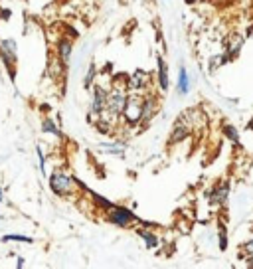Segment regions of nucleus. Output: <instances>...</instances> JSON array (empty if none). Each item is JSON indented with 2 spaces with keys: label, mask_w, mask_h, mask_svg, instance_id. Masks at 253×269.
<instances>
[{
  "label": "nucleus",
  "mask_w": 253,
  "mask_h": 269,
  "mask_svg": "<svg viewBox=\"0 0 253 269\" xmlns=\"http://www.w3.org/2000/svg\"><path fill=\"white\" fill-rule=\"evenodd\" d=\"M143 103H145V95L141 93H129V101L125 105V111H123V119H125L126 125H139L143 123Z\"/></svg>",
  "instance_id": "nucleus-1"
},
{
  "label": "nucleus",
  "mask_w": 253,
  "mask_h": 269,
  "mask_svg": "<svg viewBox=\"0 0 253 269\" xmlns=\"http://www.w3.org/2000/svg\"><path fill=\"white\" fill-rule=\"evenodd\" d=\"M129 101V89L126 87H119V85H113L111 91H109V97H107V111L113 115V117H121L123 111H125V105Z\"/></svg>",
  "instance_id": "nucleus-2"
},
{
  "label": "nucleus",
  "mask_w": 253,
  "mask_h": 269,
  "mask_svg": "<svg viewBox=\"0 0 253 269\" xmlns=\"http://www.w3.org/2000/svg\"><path fill=\"white\" fill-rule=\"evenodd\" d=\"M229 194H231V180L229 178H221L218 180L212 188H210V192H208V202H210V206H214V208H223L227 200H229Z\"/></svg>",
  "instance_id": "nucleus-3"
},
{
  "label": "nucleus",
  "mask_w": 253,
  "mask_h": 269,
  "mask_svg": "<svg viewBox=\"0 0 253 269\" xmlns=\"http://www.w3.org/2000/svg\"><path fill=\"white\" fill-rule=\"evenodd\" d=\"M107 220H109L111 224L119 226V228H129L131 224L141 222V218H139L135 212H131L129 208H123V206H111V208L107 210Z\"/></svg>",
  "instance_id": "nucleus-4"
},
{
  "label": "nucleus",
  "mask_w": 253,
  "mask_h": 269,
  "mask_svg": "<svg viewBox=\"0 0 253 269\" xmlns=\"http://www.w3.org/2000/svg\"><path fill=\"white\" fill-rule=\"evenodd\" d=\"M73 184H75V178L67 176L63 170H54L50 174V188L58 196H69L73 190Z\"/></svg>",
  "instance_id": "nucleus-5"
},
{
  "label": "nucleus",
  "mask_w": 253,
  "mask_h": 269,
  "mask_svg": "<svg viewBox=\"0 0 253 269\" xmlns=\"http://www.w3.org/2000/svg\"><path fill=\"white\" fill-rule=\"evenodd\" d=\"M245 36H241V34H227L225 38H223V56H225V60H227V64L229 62H233L235 58H239V54H241V48H243V44H245Z\"/></svg>",
  "instance_id": "nucleus-6"
},
{
  "label": "nucleus",
  "mask_w": 253,
  "mask_h": 269,
  "mask_svg": "<svg viewBox=\"0 0 253 269\" xmlns=\"http://www.w3.org/2000/svg\"><path fill=\"white\" fill-rule=\"evenodd\" d=\"M149 85H151V75L145 69H137L129 77V91L133 93H143V89H147Z\"/></svg>",
  "instance_id": "nucleus-7"
},
{
  "label": "nucleus",
  "mask_w": 253,
  "mask_h": 269,
  "mask_svg": "<svg viewBox=\"0 0 253 269\" xmlns=\"http://www.w3.org/2000/svg\"><path fill=\"white\" fill-rule=\"evenodd\" d=\"M192 133V125H190L188 121H184L182 117L174 123V127H172V133H170V145H178V143H182V141H186Z\"/></svg>",
  "instance_id": "nucleus-8"
},
{
  "label": "nucleus",
  "mask_w": 253,
  "mask_h": 269,
  "mask_svg": "<svg viewBox=\"0 0 253 269\" xmlns=\"http://www.w3.org/2000/svg\"><path fill=\"white\" fill-rule=\"evenodd\" d=\"M93 95H91V113L99 115L101 111H105L107 107V97H109V91L103 87V85H95L91 87Z\"/></svg>",
  "instance_id": "nucleus-9"
},
{
  "label": "nucleus",
  "mask_w": 253,
  "mask_h": 269,
  "mask_svg": "<svg viewBox=\"0 0 253 269\" xmlns=\"http://www.w3.org/2000/svg\"><path fill=\"white\" fill-rule=\"evenodd\" d=\"M221 134H223V139L233 147V149H241V133L237 131V127L235 125H231V123H223L221 125Z\"/></svg>",
  "instance_id": "nucleus-10"
},
{
  "label": "nucleus",
  "mask_w": 253,
  "mask_h": 269,
  "mask_svg": "<svg viewBox=\"0 0 253 269\" xmlns=\"http://www.w3.org/2000/svg\"><path fill=\"white\" fill-rule=\"evenodd\" d=\"M157 75H158V87H160V91L166 93L168 87H170V77H168V66H166V62H164L162 56H157Z\"/></svg>",
  "instance_id": "nucleus-11"
},
{
  "label": "nucleus",
  "mask_w": 253,
  "mask_h": 269,
  "mask_svg": "<svg viewBox=\"0 0 253 269\" xmlns=\"http://www.w3.org/2000/svg\"><path fill=\"white\" fill-rule=\"evenodd\" d=\"M158 111V101L155 95H145V103H143V123L147 125Z\"/></svg>",
  "instance_id": "nucleus-12"
},
{
  "label": "nucleus",
  "mask_w": 253,
  "mask_h": 269,
  "mask_svg": "<svg viewBox=\"0 0 253 269\" xmlns=\"http://www.w3.org/2000/svg\"><path fill=\"white\" fill-rule=\"evenodd\" d=\"M71 52H73V44H71L69 38L63 36L62 40L58 42V48H56V54H58V58L63 62V66L69 64V60H71Z\"/></svg>",
  "instance_id": "nucleus-13"
},
{
  "label": "nucleus",
  "mask_w": 253,
  "mask_h": 269,
  "mask_svg": "<svg viewBox=\"0 0 253 269\" xmlns=\"http://www.w3.org/2000/svg\"><path fill=\"white\" fill-rule=\"evenodd\" d=\"M176 91H178V95H188L190 93V75H188V69L184 66H180V69H178Z\"/></svg>",
  "instance_id": "nucleus-14"
},
{
  "label": "nucleus",
  "mask_w": 253,
  "mask_h": 269,
  "mask_svg": "<svg viewBox=\"0 0 253 269\" xmlns=\"http://www.w3.org/2000/svg\"><path fill=\"white\" fill-rule=\"evenodd\" d=\"M0 52H4V54H8L10 58H18V44H16V40H12V38H4V40H0Z\"/></svg>",
  "instance_id": "nucleus-15"
},
{
  "label": "nucleus",
  "mask_w": 253,
  "mask_h": 269,
  "mask_svg": "<svg viewBox=\"0 0 253 269\" xmlns=\"http://www.w3.org/2000/svg\"><path fill=\"white\" fill-rule=\"evenodd\" d=\"M137 234L145 239V243H147V247H149V249H157L158 245H160L158 235L153 234V232H149V230H141V228H139V230H137Z\"/></svg>",
  "instance_id": "nucleus-16"
},
{
  "label": "nucleus",
  "mask_w": 253,
  "mask_h": 269,
  "mask_svg": "<svg viewBox=\"0 0 253 269\" xmlns=\"http://www.w3.org/2000/svg\"><path fill=\"white\" fill-rule=\"evenodd\" d=\"M227 62H225V56L223 54H214V56H210V60H208V71L210 73H214V71H218L221 66H225Z\"/></svg>",
  "instance_id": "nucleus-17"
},
{
  "label": "nucleus",
  "mask_w": 253,
  "mask_h": 269,
  "mask_svg": "<svg viewBox=\"0 0 253 269\" xmlns=\"http://www.w3.org/2000/svg\"><path fill=\"white\" fill-rule=\"evenodd\" d=\"M42 131H44V133L56 134V137H63V133L56 127V123H54L50 117H44V121H42Z\"/></svg>",
  "instance_id": "nucleus-18"
},
{
  "label": "nucleus",
  "mask_w": 253,
  "mask_h": 269,
  "mask_svg": "<svg viewBox=\"0 0 253 269\" xmlns=\"http://www.w3.org/2000/svg\"><path fill=\"white\" fill-rule=\"evenodd\" d=\"M218 245H220L221 251L227 249V228H225L221 222L218 224Z\"/></svg>",
  "instance_id": "nucleus-19"
},
{
  "label": "nucleus",
  "mask_w": 253,
  "mask_h": 269,
  "mask_svg": "<svg viewBox=\"0 0 253 269\" xmlns=\"http://www.w3.org/2000/svg\"><path fill=\"white\" fill-rule=\"evenodd\" d=\"M95 77H97V66H95V64H91V66H89V69H87L85 79H83V83H85V87H87V89H91V87H93Z\"/></svg>",
  "instance_id": "nucleus-20"
},
{
  "label": "nucleus",
  "mask_w": 253,
  "mask_h": 269,
  "mask_svg": "<svg viewBox=\"0 0 253 269\" xmlns=\"http://www.w3.org/2000/svg\"><path fill=\"white\" fill-rule=\"evenodd\" d=\"M2 241H24V243H34V239L28 235H20V234H8L2 237Z\"/></svg>",
  "instance_id": "nucleus-21"
},
{
  "label": "nucleus",
  "mask_w": 253,
  "mask_h": 269,
  "mask_svg": "<svg viewBox=\"0 0 253 269\" xmlns=\"http://www.w3.org/2000/svg\"><path fill=\"white\" fill-rule=\"evenodd\" d=\"M239 251H241V255H253V237L239 245Z\"/></svg>",
  "instance_id": "nucleus-22"
},
{
  "label": "nucleus",
  "mask_w": 253,
  "mask_h": 269,
  "mask_svg": "<svg viewBox=\"0 0 253 269\" xmlns=\"http://www.w3.org/2000/svg\"><path fill=\"white\" fill-rule=\"evenodd\" d=\"M36 153H38V159H40V172L46 176V157H44V151L38 147V149H36Z\"/></svg>",
  "instance_id": "nucleus-23"
},
{
  "label": "nucleus",
  "mask_w": 253,
  "mask_h": 269,
  "mask_svg": "<svg viewBox=\"0 0 253 269\" xmlns=\"http://www.w3.org/2000/svg\"><path fill=\"white\" fill-rule=\"evenodd\" d=\"M241 259H245V265L249 269H253V255H245V257H241Z\"/></svg>",
  "instance_id": "nucleus-24"
},
{
  "label": "nucleus",
  "mask_w": 253,
  "mask_h": 269,
  "mask_svg": "<svg viewBox=\"0 0 253 269\" xmlns=\"http://www.w3.org/2000/svg\"><path fill=\"white\" fill-rule=\"evenodd\" d=\"M245 38H253V24L247 28V32H245Z\"/></svg>",
  "instance_id": "nucleus-25"
},
{
  "label": "nucleus",
  "mask_w": 253,
  "mask_h": 269,
  "mask_svg": "<svg viewBox=\"0 0 253 269\" xmlns=\"http://www.w3.org/2000/svg\"><path fill=\"white\" fill-rule=\"evenodd\" d=\"M247 131H249V133H253V117L249 119V123H247Z\"/></svg>",
  "instance_id": "nucleus-26"
},
{
  "label": "nucleus",
  "mask_w": 253,
  "mask_h": 269,
  "mask_svg": "<svg viewBox=\"0 0 253 269\" xmlns=\"http://www.w3.org/2000/svg\"><path fill=\"white\" fill-rule=\"evenodd\" d=\"M0 202H4V190L0 188Z\"/></svg>",
  "instance_id": "nucleus-27"
},
{
  "label": "nucleus",
  "mask_w": 253,
  "mask_h": 269,
  "mask_svg": "<svg viewBox=\"0 0 253 269\" xmlns=\"http://www.w3.org/2000/svg\"><path fill=\"white\" fill-rule=\"evenodd\" d=\"M186 2H188V4H194V2H196V0H186Z\"/></svg>",
  "instance_id": "nucleus-28"
}]
</instances>
